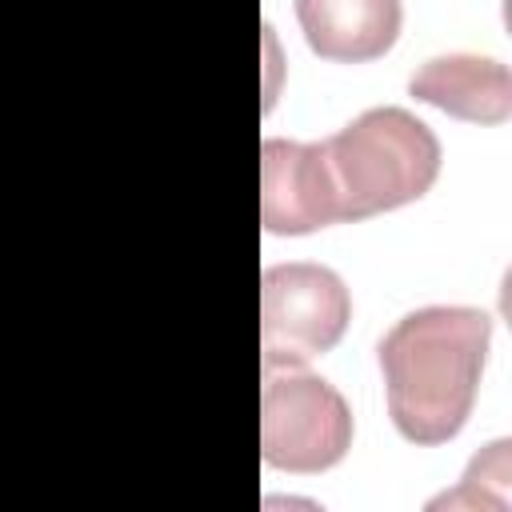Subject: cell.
<instances>
[{
    "label": "cell",
    "instance_id": "cell-3",
    "mask_svg": "<svg viewBox=\"0 0 512 512\" xmlns=\"http://www.w3.org/2000/svg\"><path fill=\"white\" fill-rule=\"evenodd\" d=\"M352 320L344 280L308 260L272 264L260 280V360L272 368H304L332 352Z\"/></svg>",
    "mask_w": 512,
    "mask_h": 512
},
{
    "label": "cell",
    "instance_id": "cell-4",
    "mask_svg": "<svg viewBox=\"0 0 512 512\" xmlns=\"http://www.w3.org/2000/svg\"><path fill=\"white\" fill-rule=\"evenodd\" d=\"M352 448L348 400L312 372L272 368L260 388V456L280 472H324Z\"/></svg>",
    "mask_w": 512,
    "mask_h": 512
},
{
    "label": "cell",
    "instance_id": "cell-1",
    "mask_svg": "<svg viewBox=\"0 0 512 512\" xmlns=\"http://www.w3.org/2000/svg\"><path fill=\"white\" fill-rule=\"evenodd\" d=\"M492 316L468 304H428L396 320L376 356L384 400L408 444H448L480 392L488 364Z\"/></svg>",
    "mask_w": 512,
    "mask_h": 512
},
{
    "label": "cell",
    "instance_id": "cell-5",
    "mask_svg": "<svg viewBox=\"0 0 512 512\" xmlns=\"http://www.w3.org/2000/svg\"><path fill=\"white\" fill-rule=\"evenodd\" d=\"M260 220L272 236H308L336 224L320 144L280 136L260 144Z\"/></svg>",
    "mask_w": 512,
    "mask_h": 512
},
{
    "label": "cell",
    "instance_id": "cell-6",
    "mask_svg": "<svg viewBox=\"0 0 512 512\" xmlns=\"http://www.w3.org/2000/svg\"><path fill=\"white\" fill-rule=\"evenodd\" d=\"M408 92L468 124H504L512 112V76L500 60L476 52H448L424 60Z\"/></svg>",
    "mask_w": 512,
    "mask_h": 512
},
{
    "label": "cell",
    "instance_id": "cell-7",
    "mask_svg": "<svg viewBox=\"0 0 512 512\" xmlns=\"http://www.w3.org/2000/svg\"><path fill=\"white\" fill-rule=\"evenodd\" d=\"M296 20L320 60L364 64L396 44L404 8L400 0H296Z\"/></svg>",
    "mask_w": 512,
    "mask_h": 512
},
{
    "label": "cell",
    "instance_id": "cell-2",
    "mask_svg": "<svg viewBox=\"0 0 512 512\" xmlns=\"http://www.w3.org/2000/svg\"><path fill=\"white\" fill-rule=\"evenodd\" d=\"M320 156L336 224L404 208L440 176L436 132L396 104L360 112L336 136L320 140Z\"/></svg>",
    "mask_w": 512,
    "mask_h": 512
}]
</instances>
